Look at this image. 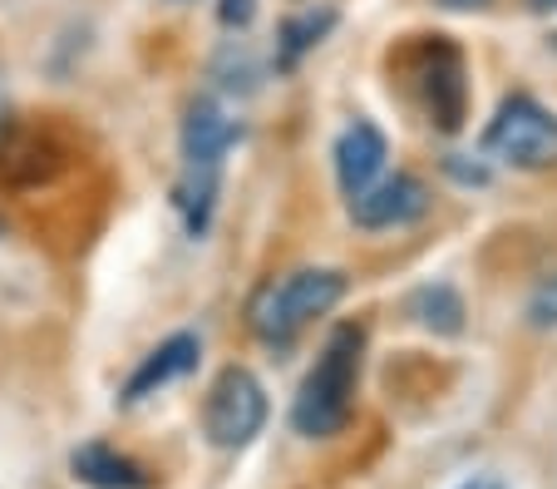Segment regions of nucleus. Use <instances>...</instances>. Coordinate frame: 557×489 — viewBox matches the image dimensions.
Segmentation results:
<instances>
[{
	"mask_svg": "<svg viewBox=\"0 0 557 489\" xmlns=\"http://www.w3.org/2000/svg\"><path fill=\"white\" fill-rule=\"evenodd\" d=\"M523 5H528V11H533V15H547V11H557V0H523Z\"/></svg>",
	"mask_w": 557,
	"mask_h": 489,
	"instance_id": "nucleus-18",
	"label": "nucleus"
},
{
	"mask_svg": "<svg viewBox=\"0 0 557 489\" xmlns=\"http://www.w3.org/2000/svg\"><path fill=\"white\" fill-rule=\"evenodd\" d=\"M346 297V272L336 267H301V272L282 277V282H267L252 297V321L257 341L267 346H292L315 317H326L336 302Z\"/></svg>",
	"mask_w": 557,
	"mask_h": 489,
	"instance_id": "nucleus-2",
	"label": "nucleus"
},
{
	"mask_svg": "<svg viewBox=\"0 0 557 489\" xmlns=\"http://www.w3.org/2000/svg\"><path fill=\"white\" fill-rule=\"evenodd\" d=\"M463 489H504V485H498V479H469Z\"/></svg>",
	"mask_w": 557,
	"mask_h": 489,
	"instance_id": "nucleus-19",
	"label": "nucleus"
},
{
	"mask_svg": "<svg viewBox=\"0 0 557 489\" xmlns=\"http://www.w3.org/2000/svg\"><path fill=\"white\" fill-rule=\"evenodd\" d=\"M202 356V341L193 337V331H178V337H169L163 346H153V352L138 362V371L128 376L124 386V401H144V395H153L158 386L178 381V376H188L193 366H198Z\"/></svg>",
	"mask_w": 557,
	"mask_h": 489,
	"instance_id": "nucleus-10",
	"label": "nucleus"
},
{
	"mask_svg": "<svg viewBox=\"0 0 557 489\" xmlns=\"http://www.w3.org/2000/svg\"><path fill=\"white\" fill-rule=\"evenodd\" d=\"M484 154L508 169H553L557 163V114L533 95H508L484 129Z\"/></svg>",
	"mask_w": 557,
	"mask_h": 489,
	"instance_id": "nucleus-4",
	"label": "nucleus"
},
{
	"mask_svg": "<svg viewBox=\"0 0 557 489\" xmlns=\"http://www.w3.org/2000/svg\"><path fill=\"white\" fill-rule=\"evenodd\" d=\"M385 159H389V144L370 119H356L346 134L336 138V183L346 198H360L375 179H385Z\"/></svg>",
	"mask_w": 557,
	"mask_h": 489,
	"instance_id": "nucleus-8",
	"label": "nucleus"
},
{
	"mask_svg": "<svg viewBox=\"0 0 557 489\" xmlns=\"http://www.w3.org/2000/svg\"><path fill=\"white\" fill-rule=\"evenodd\" d=\"M424 213H430V188L414 173L375 179L360 198H350V223L366 228V233H389V228L420 223Z\"/></svg>",
	"mask_w": 557,
	"mask_h": 489,
	"instance_id": "nucleus-6",
	"label": "nucleus"
},
{
	"mask_svg": "<svg viewBox=\"0 0 557 489\" xmlns=\"http://www.w3.org/2000/svg\"><path fill=\"white\" fill-rule=\"evenodd\" d=\"M183 169H198V173H222V159L237 149L243 138V124L218 105V99H193L188 114H183Z\"/></svg>",
	"mask_w": 557,
	"mask_h": 489,
	"instance_id": "nucleus-7",
	"label": "nucleus"
},
{
	"mask_svg": "<svg viewBox=\"0 0 557 489\" xmlns=\"http://www.w3.org/2000/svg\"><path fill=\"white\" fill-rule=\"evenodd\" d=\"M434 5H444V11H484L488 0H434Z\"/></svg>",
	"mask_w": 557,
	"mask_h": 489,
	"instance_id": "nucleus-17",
	"label": "nucleus"
},
{
	"mask_svg": "<svg viewBox=\"0 0 557 489\" xmlns=\"http://www.w3.org/2000/svg\"><path fill=\"white\" fill-rule=\"evenodd\" d=\"M252 15H257V0H222L218 5V21L227 25H237V30H247V25H252Z\"/></svg>",
	"mask_w": 557,
	"mask_h": 489,
	"instance_id": "nucleus-16",
	"label": "nucleus"
},
{
	"mask_svg": "<svg viewBox=\"0 0 557 489\" xmlns=\"http://www.w3.org/2000/svg\"><path fill=\"white\" fill-rule=\"evenodd\" d=\"M267 426V391L247 366H222L202 401V430L218 450H247Z\"/></svg>",
	"mask_w": 557,
	"mask_h": 489,
	"instance_id": "nucleus-5",
	"label": "nucleus"
},
{
	"mask_svg": "<svg viewBox=\"0 0 557 489\" xmlns=\"http://www.w3.org/2000/svg\"><path fill=\"white\" fill-rule=\"evenodd\" d=\"M528 327H537V331L557 327V272H547L533 288V297H528Z\"/></svg>",
	"mask_w": 557,
	"mask_h": 489,
	"instance_id": "nucleus-15",
	"label": "nucleus"
},
{
	"mask_svg": "<svg viewBox=\"0 0 557 489\" xmlns=\"http://www.w3.org/2000/svg\"><path fill=\"white\" fill-rule=\"evenodd\" d=\"M405 70H410L430 124L440 134H459L469 119V70H463L459 45L449 35H420V45L405 54Z\"/></svg>",
	"mask_w": 557,
	"mask_h": 489,
	"instance_id": "nucleus-3",
	"label": "nucleus"
},
{
	"mask_svg": "<svg viewBox=\"0 0 557 489\" xmlns=\"http://www.w3.org/2000/svg\"><path fill=\"white\" fill-rule=\"evenodd\" d=\"M0 237H5V218H0Z\"/></svg>",
	"mask_w": 557,
	"mask_h": 489,
	"instance_id": "nucleus-20",
	"label": "nucleus"
},
{
	"mask_svg": "<svg viewBox=\"0 0 557 489\" xmlns=\"http://www.w3.org/2000/svg\"><path fill=\"white\" fill-rule=\"evenodd\" d=\"M212 203H218V173H198V169H183V183H178V213L188 223L193 237L208 233L212 223Z\"/></svg>",
	"mask_w": 557,
	"mask_h": 489,
	"instance_id": "nucleus-14",
	"label": "nucleus"
},
{
	"mask_svg": "<svg viewBox=\"0 0 557 489\" xmlns=\"http://www.w3.org/2000/svg\"><path fill=\"white\" fill-rule=\"evenodd\" d=\"M553 50H557V35H553Z\"/></svg>",
	"mask_w": 557,
	"mask_h": 489,
	"instance_id": "nucleus-21",
	"label": "nucleus"
},
{
	"mask_svg": "<svg viewBox=\"0 0 557 489\" xmlns=\"http://www.w3.org/2000/svg\"><path fill=\"white\" fill-rule=\"evenodd\" d=\"M60 144L50 134H30V129H0V183L11 188H35L60 173Z\"/></svg>",
	"mask_w": 557,
	"mask_h": 489,
	"instance_id": "nucleus-9",
	"label": "nucleus"
},
{
	"mask_svg": "<svg viewBox=\"0 0 557 489\" xmlns=\"http://www.w3.org/2000/svg\"><path fill=\"white\" fill-rule=\"evenodd\" d=\"M331 25H336V11L331 5H321V11H301L292 15V21L282 25V45H276V64L282 70H296L301 64L306 50H315V45L331 35Z\"/></svg>",
	"mask_w": 557,
	"mask_h": 489,
	"instance_id": "nucleus-13",
	"label": "nucleus"
},
{
	"mask_svg": "<svg viewBox=\"0 0 557 489\" xmlns=\"http://www.w3.org/2000/svg\"><path fill=\"white\" fill-rule=\"evenodd\" d=\"M360 356H366V331L356 321H341L326 337L315 366L306 371L301 391L292 401V426L306 440H331L346 430L350 411H356V386H360Z\"/></svg>",
	"mask_w": 557,
	"mask_h": 489,
	"instance_id": "nucleus-1",
	"label": "nucleus"
},
{
	"mask_svg": "<svg viewBox=\"0 0 557 489\" xmlns=\"http://www.w3.org/2000/svg\"><path fill=\"white\" fill-rule=\"evenodd\" d=\"M70 469L89 489H148L153 485V475L144 465H134L128 455H119L109 445H79L70 455Z\"/></svg>",
	"mask_w": 557,
	"mask_h": 489,
	"instance_id": "nucleus-11",
	"label": "nucleus"
},
{
	"mask_svg": "<svg viewBox=\"0 0 557 489\" xmlns=\"http://www.w3.org/2000/svg\"><path fill=\"white\" fill-rule=\"evenodd\" d=\"M405 307H410V317L420 321L424 331H434V337H459L463 317H469V311H463V297L449 288V282H424V288H414Z\"/></svg>",
	"mask_w": 557,
	"mask_h": 489,
	"instance_id": "nucleus-12",
	"label": "nucleus"
}]
</instances>
